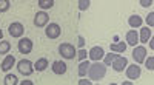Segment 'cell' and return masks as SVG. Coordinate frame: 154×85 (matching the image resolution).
I'll return each mask as SVG.
<instances>
[{
  "label": "cell",
  "mask_w": 154,
  "mask_h": 85,
  "mask_svg": "<svg viewBox=\"0 0 154 85\" xmlns=\"http://www.w3.org/2000/svg\"><path fill=\"white\" fill-rule=\"evenodd\" d=\"M106 76V65L103 62H99L96 60L94 64L89 65V70H88V77L91 79L93 82H97V80H102Z\"/></svg>",
  "instance_id": "1"
},
{
  "label": "cell",
  "mask_w": 154,
  "mask_h": 85,
  "mask_svg": "<svg viewBox=\"0 0 154 85\" xmlns=\"http://www.w3.org/2000/svg\"><path fill=\"white\" fill-rule=\"evenodd\" d=\"M59 54H60L63 59H66V60L74 59L75 54H77V48H75L72 43H69V42H63V43L59 45Z\"/></svg>",
  "instance_id": "2"
},
{
  "label": "cell",
  "mask_w": 154,
  "mask_h": 85,
  "mask_svg": "<svg viewBox=\"0 0 154 85\" xmlns=\"http://www.w3.org/2000/svg\"><path fill=\"white\" fill-rule=\"evenodd\" d=\"M17 71H19V74L28 77L29 74H32V73L35 71L34 70V64L31 62V60H28V59H22V60L17 62Z\"/></svg>",
  "instance_id": "3"
},
{
  "label": "cell",
  "mask_w": 154,
  "mask_h": 85,
  "mask_svg": "<svg viewBox=\"0 0 154 85\" xmlns=\"http://www.w3.org/2000/svg\"><path fill=\"white\" fill-rule=\"evenodd\" d=\"M148 53V50H146V48L143 46V45H136L134 48H133V59H134V62H137L139 65L140 64H143L145 62V59H146V54Z\"/></svg>",
  "instance_id": "4"
},
{
  "label": "cell",
  "mask_w": 154,
  "mask_h": 85,
  "mask_svg": "<svg viewBox=\"0 0 154 85\" xmlns=\"http://www.w3.org/2000/svg\"><path fill=\"white\" fill-rule=\"evenodd\" d=\"M60 33H62V30H60V25L59 23H48V25L45 27V36L48 39H51V40H54V39H57V37H60Z\"/></svg>",
  "instance_id": "5"
},
{
  "label": "cell",
  "mask_w": 154,
  "mask_h": 85,
  "mask_svg": "<svg viewBox=\"0 0 154 85\" xmlns=\"http://www.w3.org/2000/svg\"><path fill=\"white\" fill-rule=\"evenodd\" d=\"M17 48L22 54H29L32 53V48H34V43L29 37H20L19 39V43H17Z\"/></svg>",
  "instance_id": "6"
},
{
  "label": "cell",
  "mask_w": 154,
  "mask_h": 85,
  "mask_svg": "<svg viewBox=\"0 0 154 85\" xmlns=\"http://www.w3.org/2000/svg\"><path fill=\"white\" fill-rule=\"evenodd\" d=\"M48 23H49V16H48L46 11L40 9L38 13H35V16H34V25L37 28H43V27L48 25Z\"/></svg>",
  "instance_id": "7"
},
{
  "label": "cell",
  "mask_w": 154,
  "mask_h": 85,
  "mask_svg": "<svg viewBox=\"0 0 154 85\" xmlns=\"http://www.w3.org/2000/svg\"><path fill=\"white\" fill-rule=\"evenodd\" d=\"M8 33L11 37H22L25 33V27L22 22H12L11 25L8 27Z\"/></svg>",
  "instance_id": "8"
},
{
  "label": "cell",
  "mask_w": 154,
  "mask_h": 85,
  "mask_svg": "<svg viewBox=\"0 0 154 85\" xmlns=\"http://www.w3.org/2000/svg\"><path fill=\"white\" fill-rule=\"evenodd\" d=\"M125 70H126V77L131 79V80L139 79L140 74H142V70H140V65L139 64H131V65H128Z\"/></svg>",
  "instance_id": "9"
},
{
  "label": "cell",
  "mask_w": 154,
  "mask_h": 85,
  "mask_svg": "<svg viewBox=\"0 0 154 85\" xmlns=\"http://www.w3.org/2000/svg\"><path fill=\"white\" fill-rule=\"evenodd\" d=\"M111 67H112L114 71L120 73V71H123L128 67V59L123 57V56H120V54H117V56H116V59H114V62L111 64Z\"/></svg>",
  "instance_id": "10"
},
{
  "label": "cell",
  "mask_w": 154,
  "mask_h": 85,
  "mask_svg": "<svg viewBox=\"0 0 154 85\" xmlns=\"http://www.w3.org/2000/svg\"><path fill=\"white\" fill-rule=\"evenodd\" d=\"M88 56H89V59H91L93 62H96V60H103V57H105V51H103V48H102V46L96 45V46H93L91 50H89Z\"/></svg>",
  "instance_id": "11"
},
{
  "label": "cell",
  "mask_w": 154,
  "mask_h": 85,
  "mask_svg": "<svg viewBox=\"0 0 154 85\" xmlns=\"http://www.w3.org/2000/svg\"><path fill=\"white\" fill-rule=\"evenodd\" d=\"M53 73L54 74H57V76H62V74H65L66 73V70H68V65H66V62L65 60H54L53 62Z\"/></svg>",
  "instance_id": "12"
},
{
  "label": "cell",
  "mask_w": 154,
  "mask_h": 85,
  "mask_svg": "<svg viewBox=\"0 0 154 85\" xmlns=\"http://www.w3.org/2000/svg\"><path fill=\"white\" fill-rule=\"evenodd\" d=\"M16 57L14 56H11V54H6L5 57H3V62H2V65H0V70H2L3 73H8L12 67L16 65Z\"/></svg>",
  "instance_id": "13"
},
{
  "label": "cell",
  "mask_w": 154,
  "mask_h": 85,
  "mask_svg": "<svg viewBox=\"0 0 154 85\" xmlns=\"http://www.w3.org/2000/svg\"><path fill=\"white\" fill-rule=\"evenodd\" d=\"M126 45H130V46H136L137 43H139V33L133 28V30H130L126 33Z\"/></svg>",
  "instance_id": "14"
},
{
  "label": "cell",
  "mask_w": 154,
  "mask_h": 85,
  "mask_svg": "<svg viewBox=\"0 0 154 85\" xmlns=\"http://www.w3.org/2000/svg\"><path fill=\"white\" fill-rule=\"evenodd\" d=\"M151 36H152V33H151V28L149 27H140V31H139V40L140 42H142V43L149 42Z\"/></svg>",
  "instance_id": "15"
},
{
  "label": "cell",
  "mask_w": 154,
  "mask_h": 85,
  "mask_svg": "<svg viewBox=\"0 0 154 85\" xmlns=\"http://www.w3.org/2000/svg\"><path fill=\"white\" fill-rule=\"evenodd\" d=\"M128 25H130L131 28H140V27H142L143 25V19L142 17H140L139 14H133V16H130V17H128Z\"/></svg>",
  "instance_id": "16"
},
{
  "label": "cell",
  "mask_w": 154,
  "mask_h": 85,
  "mask_svg": "<svg viewBox=\"0 0 154 85\" xmlns=\"http://www.w3.org/2000/svg\"><path fill=\"white\" fill-rule=\"evenodd\" d=\"M48 67H49V60H48L46 57H38L35 62H34V70L38 71V73H40V71H45Z\"/></svg>",
  "instance_id": "17"
},
{
  "label": "cell",
  "mask_w": 154,
  "mask_h": 85,
  "mask_svg": "<svg viewBox=\"0 0 154 85\" xmlns=\"http://www.w3.org/2000/svg\"><path fill=\"white\" fill-rule=\"evenodd\" d=\"M109 50L116 54H122L123 51H126V42H112L109 45Z\"/></svg>",
  "instance_id": "18"
},
{
  "label": "cell",
  "mask_w": 154,
  "mask_h": 85,
  "mask_svg": "<svg viewBox=\"0 0 154 85\" xmlns=\"http://www.w3.org/2000/svg\"><path fill=\"white\" fill-rule=\"evenodd\" d=\"M89 60H82V62H79V67H77V73H79V76L80 77H85L88 76V70H89Z\"/></svg>",
  "instance_id": "19"
},
{
  "label": "cell",
  "mask_w": 154,
  "mask_h": 85,
  "mask_svg": "<svg viewBox=\"0 0 154 85\" xmlns=\"http://www.w3.org/2000/svg\"><path fill=\"white\" fill-rule=\"evenodd\" d=\"M53 6H54V0H38V8L43 11H48Z\"/></svg>",
  "instance_id": "20"
},
{
  "label": "cell",
  "mask_w": 154,
  "mask_h": 85,
  "mask_svg": "<svg viewBox=\"0 0 154 85\" xmlns=\"http://www.w3.org/2000/svg\"><path fill=\"white\" fill-rule=\"evenodd\" d=\"M9 50H11V43L8 40H0V56L8 54Z\"/></svg>",
  "instance_id": "21"
},
{
  "label": "cell",
  "mask_w": 154,
  "mask_h": 85,
  "mask_svg": "<svg viewBox=\"0 0 154 85\" xmlns=\"http://www.w3.org/2000/svg\"><path fill=\"white\" fill-rule=\"evenodd\" d=\"M3 82H5V85H17L20 80L17 79V76H16V74H6Z\"/></svg>",
  "instance_id": "22"
},
{
  "label": "cell",
  "mask_w": 154,
  "mask_h": 85,
  "mask_svg": "<svg viewBox=\"0 0 154 85\" xmlns=\"http://www.w3.org/2000/svg\"><path fill=\"white\" fill-rule=\"evenodd\" d=\"M91 6V0H77V8L80 11H86Z\"/></svg>",
  "instance_id": "23"
},
{
  "label": "cell",
  "mask_w": 154,
  "mask_h": 85,
  "mask_svg": "<svg viewBox=\"0 0 154 85\" xmlns=\"http://www.w3.org/2000/svg\"><path fill=\"white\" fill-rule=\"evenodd\" d=\"M116 56H117V54H116V53H108V54H105V57H103V64L106 65V67H109L112 62H114V59H116Z\"/></svg>",
  "instance_id": "24"
},
{
  "label": "cell",
  "mask_w": 154,
  "mask_h": 85,
  "mask_svg": "<svg viewBox=\"0 0 154 85\" xmlns=\"http://www.w3.org/2000/svg\"><path fill=\"white\" fill-rule=\"evenodd\" d=\"M145 67H146V70H149V71H154V56H146V59H145Z\"/></svg>",
  "instance_id": "25"
},
{
  "label": "cell",
  "mask_w": 154,
  "mask_h": 85,
  "mask_svg": "<svg viewBox=\"0 0 154 85\" xmlns=\"http://www.w3.org/2000/svg\"><path fill=\"white\" fill-rule=\"evenodd\" d=\"M86 57H88V51L83 50V48H79V50H77V60L82 62V60H85Z\"/></svg>",
  "instance_id": "26"
},
{
  "label": "cell",
  "mask_w": 154,
  "mask_h": 85,
  "mask_svg": "<svg viewBox=\"0 0 154 85\" xmlns=\"http://www.w3.org/2000/svg\"><path fill=\"white\" fill-rule=\"evenodd\" d=\"M9 6H11L9 0H0V13H6Z\"/></svg>",
  "instance_id": "27"
},
{
  "label": "cell",
  "mask_w": 154,
  "mask_h": 85,
  "mask_svg": "<svg viewBox=\"0 0 154 85\" xmlns=\"http://www.w3.org/2000/svg\"><path fill=\"white\" fill-rule=\"evenodd\" d=\"M145 22H146V25H148L149 28H151V27H154V11H152V13H149V14L146 16Z\"/></svg>",
  "instance_id": "28"
},
{
  "label": "cell",
  "mask_w": 154,
  "mask_h": 85,
  "mask_svg": "<svg viewBox=\"0 0 154 85\" xmlns=\"http://www.w3.org/2000/svg\"><path fill=\"white\" fill-rule=\"evenodd\" d=\"M152 2H154V0H139V3H140L142 8H149L152 5Z\"/></svg>",
  "instance_id": "29"
},
{
  "label": "cell",
  "mask_w": 154,
  "mask_h": 85,
  "mask_svg": "<svg viewBox=\"0 0 154 85\" xmlns=\"http://www.w3.org/2000/svg\"><path fill=\"white\" fill-rule=\"evenodd\" d=\"M77 46H79V48L85 46V37H83V36H79V37H77Z\"/></svg>",
  "instance_id": "30"
},
{
  "label": "cell",
  "mask_w": 154,
  "mask_h": 85,
  "mask_svg": "<svg viewBox=\"0 0 154 85\" xmlns=\"http://www.w3.org/2000/svg\"><path fill=\"white\" fill-rule=\"evenodd\" d=\"M77 83H79V85H91V83H93V80L89 79V77H88V79H83V77H82V79H80L79 82H77Z\"/></svg>",
  "instance_id": "31"
},
{
  "label": "cell",
  "mask_w": 154,
  "mask_h": 85,
  "mask_svg": "<svg viewBox=\"0 0 154 85\" xmlns=\"http://www.w3.org/2000/svg\"><path fill=\"white\" fill-rule=\"evenodd\" d=\"M20 85H34V82L31 80V79H25V80H22V82H19Z\"/></svg>",
  "instance_id": "32"
},
{
  "label": "cell",
  "mask_w": 154,
  "mask_h": 85,
  "mask_svg": "<svg viewBox=\"0 0 154 85\" xmlns=\"http://www.w3.org/2000/svg\"><path fill=\"white\" fill-rule=\"evenodd\" d=\"M148 43H149V48H151V50H154V34L151 36V39H149Z\"/></svg>",
  "instance_id": "33"
},
{
  "label": "cell",
  "mask_w": 154,
  "mask_h": 85,
  "mask_svg": "<svg viewBox=\"0 0 154 85\" xmlns=\"http://www.w3.org/2000/svg\"><path fill=\"white\" fill-rule=\"evenodd\" d=\"M122 85H131V79H130V80H123Z\"/></svg>",
  "instance_id": "34"
},
{
  "label": "cell",
  "mask_w": 154,
  "mask_h": 85,
  "mask_svg": "<svg viewBox=\"0 0 154 85\" xmlns=\"http://www.w3.org/2000/svg\"><path fill=\"white\" fill-rule=\"evenodd\" d=\"M0 40H3V31L0 30Z\"/></svg>",
  "instance_id": "35"
}]
</instances>
